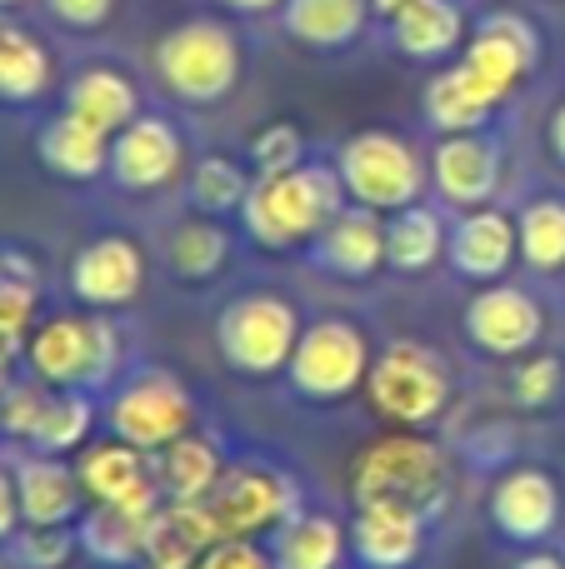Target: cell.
<instances>
[{"mask_svg": "<svg viewBox=\"0 0 565 569\" xmlns=\"http://www.w3.org/2000/svg\"><path fill=\"white\" fill-rule=\"evenodd\" d=\"M50 20H60L66 30H96L110 20V10H116V0H46Z\"/></svg>", "mask_w": 565, "mask_h": 569, "instance_id": "obj_42", "label": "cell"}, {"mask_svg": "<svg viewBox=\"0 0 565 569\" xmlns=\"http://www.w3.org/2000/svg\"><path fill=\"white\" fill-rule=\"evenodd\" d=\"M66 284L86 310H106V315L126 310L140 295V284H146V250L130 236H120V230H106V236L86 240V246L76 250V260H70V270H66Z\"/></svg>", "mask_w": 565, "mask_h": 569, "instance_id": "obj_15", "label": "cell"}, {"mask_svg": "<svg viewBox=\"0 0 565 569\" xmlns=\"http://www.w3.org/2000/svg\"><path fill=\"white\" fill-rule=\"evenodd\" d=\"M196 569H276V565H270V550H260L256 540H220L210 545V555Z\"/></svg>", "mask_w": 565, "mask_h": 569, "instance_id": "obj_41", "label": "cell"}, {"mask_svg": "<svg viewBox=\"0 0 565 569\" xmlns=\"http://www.w3.org/2000/svg\"><path fill=\"white\" fill-rule=\"evenodd\" d=\"M250 186L256 180L246 176V166L230 156H206L190 166V206L200 210V216H240V206H246Z\"/></svg>", "mask_w": 565, "mask_h": 569, "instance_id": "obj_36", "label": "cell"}, {"mask_svg": "<svg viewBox=\"0 0 565 569\" xmlns=\"http://www.w3.org/2000/svg\"><path fill=\"white\" fill-rule=\"evenodd\" d=\"M406 6H410V0H370V10H376V16H386V20H396Z\"/></svg>", "mask_w": 565, "mask_h": 569, "instance_id": "obj_47", "label": "cell"}, {"mask_svg": "<svg viewBox=\"0 0 565 569\" xmlns=\"http://www.w3.org/2000/svg\"><path fill=\"white\" fill-rule=\"evenodd\" d=\"M10 470H16L26 525H76L80 515H86V485H80V470L66 455L30 450L26 460H16Z\"/></svg>", "mask_w": 565, "mask_h": 569, "instance_id": "obj_21", "label": "cell"}, {"mask_svg": "<svg viewBox=\"0 0 565 569\" xmlns=\"http://www.w3.org/2000/svg\"><path fill=\"white\" fill-rule=\"evenodd\" d=\"M460 60H466V66L476 70V76L486 80L500 100H506L511 90L536 70L541 36H536V26H531L526 16H516V10H496V16H486L476 26V36L466 40V56Z\"/></svg>", "mask_w": 565, "mask_h": 569, "instance_id": "obj_17", "label": "cell"}, {"mask_svg": "<svg viewBox=\"0 0 565 569\" xmlns=\"http://www.w3.org/2000/svg\"><path fill=\"white\" fill-rule=\"evenodd\" d=\"M376 16L370 0H286L280 20L286 36L306 50H346L356 46V36L366 30V20Z\"/></svg>", "mask_w": 565, "mask_h": 569, "instance_id": "obj_29", "label": "cell"}, {"mask_svg": "<svg viewBox=\"0 0 565 569\" xmlns=\"http://www.w3.org/2000/svg\"><path fill=\"white\" fill-rule=\"evenodd\" d=\"M100 410L90 390H50V405L40 415V430L30 440V450L40 455H80L90 445V430H96Z\"/></svg>", "mask_w": 565, "mask_h": 569, "instance_id": "obj_34", "label": "cell"}, {"mask_svg": "<svg viewBox=\"0 0 565 569\" xmlns=\"http://www.w3.org/2000/svg\"><path fill=\"white\" fill-rule=\"evenodd\" d=\"M66 110L116 140L120 130L140 116V90H136V80L116 66H80L76 76L66 80Z\"/></svg>", "mask_w": 565, "mask_h": 569, "instance_id": "obj_24", "label": "cell"}, {"mask_svg": "<svg viewBox=\"0 0 565 569\" xmlns=\"http://www.w3.org/2000/svg\"><path fill=\"white\" fill-rule=\"evenodd\" d=\"M26 375L50 390H110L126 375V340L106 310L50 315L26 340Z\"/></svg>", "mask_w": 565, "mask_h": 569, "instance_id": "obj_3", "label": "cell"}, {"mask_svg": "<svg viewBox=\"0 0 565 569\" xmlns=\"http://www.w3.org/2000/svg\"><path fill=\"white\" fill-rule=\"evenodd\" d=\"M56 80V60H50L46 40H36L26 26H6L0 20V100L6 106H36Z\"/></svg>", "mask_w": 565, "mask_h": 569, "instance_id": "obj_33", "label": "cell"}, {"mask_svg": "<svg viewBox=\"0 0 565 569\" xmlns=\"http://www.w3.org/2000/svg\"><path fill=\"white\" fill-rule=\"evenodd\" d=\"M186 170V136L166 116H136L110 140V180L130 196H156Z\"/></svg>", "mask_w": 565, "mask_h": 569, "instance_id": "obj_14", "label": "cell"}, {"mask_svg": "<svg viewBox=\"0 0 565 569\" xmlns=\"http://www.w3.org/2000/svg\"><path fill=\"white\" fill-rule=\"evenodd\" d=\"M511 569H565V555H556V550H541V545H536V550H526V555H521V560L511 565Z\"/></svg>", "mask_w": 565, "mask_h": 569, "instance_id": "obj_44", "label": "cell"}, {"mask_svg": "<svg viewBox=\"0 0 565 569\" xmlns=\"http://www.w3.org/2000/svg\"><path fill=\"white\" fill-rule=\"evenodd\" d=\"M420 106H426V120L440 130V136H466V130H486V120H490V110L500 106V96L466 66V60H456V66H446L440 76H430Z\"/></svg>", "mask_w": 565, "mask_h": 569, "instance_id": "obj_26", "label": "cell"}, {"mask_svg": "<svg viewBox=\"0 0 565 569\" xmlns=\"http://www.w3.org/2000/svg\"><path fill=\"white\" fill-rule=\"evenodd\" d=\"M390 46L410 60H446L466 46V16L456 0H410L390 20Z\"/></svg>", "mask_w": 565, "mask_h": 569, "instance_id": "obj_30", "label": "cell"}, {"mask_svg": "<svg viewBox=\"0 0 565 569\" xmlns=\"http://www.w3.org/2000/svg\"><path fill=\"white\" fill-rule=\"evenodd\" d=\"M266 550L276 569H340L350 555V525L326 510H300L270 535Z\"/></svg>", "mask_w": 565, "mask_h": 569, "instance_id": "obj_25", "label": "cell"}, {"mask_svg": "<svg viewBox=\"0 0 565 569\" xmlns=\"http://www.w3.org/2000/svg\"><path fill=\"white\" fill-rule=\"evenodd\" d=\"M366 405L396 430H430L456 400V375L446 355L420 340H390L376 350V365L366 375Z\"/></svg>", "mask_w": 565, "mask_h": 569, "instance_id": "obj_4", "label": "cell"}, {"mask_svg": "<svg viewBox=\"0 0 565 569\" xmlns=\"http://www.w3.org/2000/svg\"><path fill=\"white\" fill-rule=\"evenodd\" d=\"M561 555H565V550H561Z\"/></svg>", "mask_w": 565, "mask_h": 569, "instance_id": "obj_51", "label": "cell"}, {"mask_svg": "<svg viewBox=\"0 0 565 569\" xmlns=\"http://www.w3.org/2000/svg\"><path fill=\"white\" fill-rule=\"evenodd\" d=\"M446 246H450V230L440 220V210L430 206H406L386 220V270L396 276H426L446 260Z\"/></svg>", "mask_w": 565, "mask_h": 569, "instance_id": "obj_31", "label": "cell"}, {"mask_svg": "<svg viewBox=\"0 0 565 569\" xmlns=\"http://www.w3.org/2000/svg\"><path fill=\"white\" fill-rule=\"evenodd\" d=\"M546 140H551V156L565 166V100L556 106V116H551V126H546Z\"/></svg>", "mask_w": 565, "mask_h": 569, "instance_id": "obj_45", "label": "cell"}, {"mask_svg": "<svg viewBox=\"0 0 565 569\" xmlns=\"http://www.w3.org/2000/svg\"><path fill=\"white\" fill-rule=\"evenodd\" d=\"M50 405V385H40L36 375H26V380H10L6 395H0V435L6 440H36L40 430V415H46Z\"/></svg>", "mask_w": 565, "mask_h": 569, "instance_id": "obj_40", "label": "cell"}, {"mask_svg": "<svg viewBox=\"0 0 565 569\" xmlns=\"http://www.w3.org/2000/svg\"><path fill=\"white\" fill-rule=\"evenodd\" d=\"M6 555L16 569H66L80 555V535L76 525H20Z\"/></svg>", "mask_w": 565, "mask_h": 569, "instance_id": "obj_37", "label": "cell"}, {"mask_svg": "<svg viewBox=\"0 0 565 569\" xmlns=\"http://www.w3.org/2000/svg\"><path fill=\"white\" fill-rule=\"evenodd\" d=\"M100 420H106V435L156 455L196 430V395L166 365H140L106 390Z\"/></svg>", "mask_w": 565, "mask_h": 569, "instance_id": "obj_6", "label": "cell"}, {"mask_svg": "<svg viewBox=\"0 0 565 569\" xmlns=\"http://www.w3.org/2000/svg\"><path fill=\"white\" fill-rule=\"evenodd\" d=\"M376 365L366 325L346 320V315H320L300 330L296 355L286 365V380L296 400L306 405H340L350 395L366 390V375Z\"/></svg>", "mask_w": 565, "mask_h": 569, "instance_id": "obj_8", "label": "cell"}, {"mask_svg": "<svg viewBox=\"0 0 565 569\" xmlns=\"http://www.w3.org/2000/svg\"><path fill=\"white\" fill-rule=\"evenodd\" d=\"M336 170L346 180L350 206L380 210V216L416 206L430 180V166L420 160V150L396 130H356L336 150Z\"/></svg>", "mask_w": 565, "mask_h": 569, "instance_id": "obj_9", "label": "cell"}, {"mask_svg": "<svg viewBox=\"0 0 565 569\" xmlns=\"http://www.w3.org/2000/svg\"><path fill=\"white\" fill-rule=\"evenodd\" d=\"M565 390V365L561 355H521L516 375H511V400L521 410H551Z\"/></svg>", "mask_w": 565, "mask_h": 569, "instance_id": "obj_39", "label": "cell"}, {"mask_svg": "<svg viewBox=\"0 0 565 569\" xmlns=\"http://www.w3.org/2000/svg\"><path fill=\"white\" fill-rule=\"evenodd\" d=\"M486 515L500 540L536 550V545H546L561 530V515H565L561 480L551 470H541V465H516V470H506L490 485Z\"/></svg>", "mask_w": 565, "mask_h": 569, "instance_id": "obj_12", "label": "cell"}, {"mask_svg": "<svg viewBox=\"0 0 565 569\" xmlns=\"http://www.w3.org/2000/svg\"><path fill=\"white\" fill-rule=\"evenodd\" d=\"M246 156L256 176H286V170L306 166V130L296 120H270V126H260L250 136Z\"/></svg>", "mask_w": 565, "mask_h": 569, "instance_id": "obj_38", "label": "cell"}, {"mask_svg": "<svg viewBox=\"0 0 565 569\" xmlns=\"http://www.w3.org/2000/svg\"><path fill=\"white\" fill-rule=\"evenodd\" d=\"M216 515L210 505H176L166 500L150 515V535H146V569H196L210 555V545H220Z\"/></svg>", "mask_w": 565, "mask_h": 569, "instance_id": "obj_22", "label": "cell"}, {"mask_svg": "<svg viewBox=\"0 0 565 569\" xmlns=\"http://www.w3.org/2000/svg\"><path fill=\"white\" fill-rule=\"evenodd\" d=\"M446 260L460 280H480V284H496L511 266L521 260V230H516V216L496 206H480V210H466V216L450 226V246H446Z\"/></svg>", "mask_w": 565, "mask_h": 569, "instance_id": "obj_18", "label": "cell"}, {"mask_svg": "<svg viewBox=\"0 0 565 569\" xmlns=\"http://www.w3.org/2000/svg\"><path fill=\"white\" fill-rule=\"evenodd\" d=\"M230 256H236V240H230V230L216 216L180 220L166 236V266L170 276L186 284H210L230 266Z\"/></svg>", "mask_w": 565, "mask_h": 569, "instance_id": "obj_32", "label": "cell"}, {"mask_svg": "<svg viewBox=\"0 0 565 569\" xmlns=\"http://www.w3.org/2000/svg\"><path fill=\"white\" fill-rule=\"evenodd\" d=\"M210 515H216L226 540H256V535H276L290 515H300V485L270 460H236L226 465L220 485L210 490Z\"/></svg>", "mask_w": 565, "mask_h": 569, "instance_id": "obj_10", "label": "cell"}, {"mask_svg": "<svg viewBox=\"0 0 565 569\" xmlns=\"http://www.w3.org/2000/svg\"><path fill=\"white\" fill-rule=\"evenodd\" d=\"M430 186L446 206L480 210L500 190V146L486 130H466V136H440L430 150Z\"/></svg>", "mask_w": 565, "mask_h": 569, "instance_id": "obj_16", "label": "cell"}, {"mask_svg": "<svg viewBox=\"0 0 565 569\" xmlns=\"http://www.w3.org/2000/svg\"><path fill=\"white\" fill-rule=\"evenodd\" d=\"M430 520L396 505H356L350 515V560L360 569H416L426 555Z\"/></svg>", "mask_w": 565, "mask_h": 569, "instance_id": "obj_20", "label": "cell"}, {"mask_svg": "<svg viewBox=\"0 0 565 569\" xmlns=\"http://www.w3.org/2000/svg\"><path fill=\"white\" fill-rule=\"evenodd\" d=\"M516 230H521V260H526L536 276L565 270V200H556V196L531 200L516 216Z\"/></svg>", "mask_w": 565, "mask_h": 569, "instance_id": "obj_35", "label": "cell"}, {"mask_svg": "<svg viewBox=\"0 0 565 569\" xmlns=\"http://www.w3.org/2000/svg\"><path fill=\"white\" fill-rule=\"evenodd\" d=\"M346 180L336 166H306L286 170V176H256L246 206H240V226L270 256H290V250L310 246L330 220L346 210Z\"/></svg>", "mask_w": 565, "mask_h": 569, "instance_id": "obj_2", "label": "cell"}, {"mask_svg": "<svg viewBox=\"0 0 565 569\" xmlns=\"http://www.w3.org/2000/svg\"><path fill=\"white\" fill-rule=\"evenodd\" d=\"M20 525H26V515H20V490H16V470H6L0 465V545H10L20 535Z\"/></svg>", "mask_w": 565, "mask_h": 569, "instance_id": "obj_43", "label": "cell"}, {"mask_svg": "<svg viewBox=\"0 0 565 569\" xmlns=\"http://www.w3.org/2000/svg\"><path fill=\"white\" fill-rule=\"evenodd\" d=\"M10 6H20V0H0V10H10Z\"/></svg>", "mask_w": 565, "mask_h": 569, "instance_id": "obj_50", "label": "cell"}, {"mask_svg": "<svg viewBox=\"0 0 565 569\" xmlns=\"http://www.w3.org/2000/svg\"><path fill=\"white\" fill-rule=\"evenodd\" d=\"M10 565V555H6V545H0V569H6Z\"/></svg>", "mask_w": 565, "mask_h": 569, "instance_id": "obj_49", "label": "cell"}, {"mask_svg": "<svg viewBox=\"0 0 565 569\" xmlns=\"http://www.w3.org/2000/svg\"><path fill=\"white\" fill-rule=\"evenodd\" d=\"M150 465H156V485L166 500L176 505H200L210 500V490L220 485V475H226V455H220V445L210 440V435H180L176 445H166V450L150 455Z\"/></svg>", "mask_w": 565, "mask_h": 569, "instance_id": "obj_27", "label": "cell"}, {"mask_svg": "<svg viewBox=\"0 0 565 569\" xmlns=\"http://www.w3.org/2000/svg\"><path fill=\"white\" fill-rule=\"evenodd\" d=\"M226 10H236V16H266V10H280L286 0H220Z\"/></svg>", "mask_w": 565, "mask_h": 569, "instance_id": "obj_46", "label": "cell"}, {"mask_svg": "<svg viewBox=\"0 0 565 569\" xmlns=\"http://www.w3.org/2000/svg\"><path fill=\"white\" fill-rule=\"evenodd\" d=\"M80 535V555H90L106 569H146V535H150V515H130L116 505H90L76 520Z\"/></svg>", "mask_w": 565, "mask_h": 569, "instance_id": "obj_28", "label": "cell"}, {"mask_svg": "<svg viewBox=\"0 0 565 569\" xmlns=\"http://www.w3.org/2000/svg\"><path fill=\"white\" fill-rule=\"evenodd\" d=\"M350 505H396L420 520H440L456 490L450 455L426 430H396L370 440L350 465Z\"/></svg>", "mask_w": 565, "mask_h": 569, "instance_id": "obj_1", "label": "cell"}, {"mask_svg": "<svg viewBox=\"0 0 565 569\" xmlns=\"http://www.w3.org/2000/svg\"><path fill=\"white\" fill-rule=\"evenodd\" d=\"M240 66H246L240 36L226 20H210V16L180 20L156 46L160 86L176 100H186V106H216V100H226L240 86Z\"/></svg>", "mask_w": 565, "mask_h": 569, "instance_id": "obj_7", "label": "cell"}, {"mask_svg": "<svg viewBox=\"0 0 565 569\" xmlns=\"http://www.w3.org/2000/svg\"><path fill=\"white\" fill-rule=\"evenodd\" d=\"M36 156L50 176L70 180V186H90V180L110 176V136L96 126H86V120L70 116V110H60L56 120L40 126Z\"/></svg>", "mask_w": 565, "mask_h": 569, "instance_id": "obj_23", "label": "cell"}, {"mask_svg": "<svg viewBox=\"0 0 565 569\" xmlns=\"http://www.w3.org/2000/svg\"><path fill=\"white\" fill-rule=\"evenodd\" d=\"M306 330L296 300L280 290H240L216 315V350L240 380H276L286 375L296 340Z\"/></svg>", "mask_w": 565, "mask_h": 569, "instance_id": "obj_5", "label": "cell"}, {"mask_svg": "<svg viewBox=\"0 0 565 569\" xmlns=\"http://www.w3.org/2000/svg\"><path fill=\"white\" fill-rule=\"evenodd\" d=\"M460 330L490 360H521L546 335V310H541V300L531 290L496 280L480 295H470L466 315H460Z\"/></svg>", "mask_w": 565, "mask_h": 569, "instance_id": "obj_11", "label": "cell"}, {"mask_svg": "<svg viewBox=\"0 0 565 569\" xmlns=\"http://www.w3.org/2000/svg\"><path fill=\"white\" fill-rule=\"evenodd\" d=\"M76 470H80V485H86L90 505H116V510H130V515H156L160 505H166L150 455L116 440V435L90 440L86 450L76 455Z\"/></svg>", "mask_w": 565, "mask_h": 569, "instance_id": "obj_13", "label": "cell"}, {"mask_svg": "<svg viewBox=\"0 0 565 569\" xmlns=\"http://www.w3.org/2000/svg\"><path fill=\"white\" fill-rule=\"evenodd\" d=\"M6 385H10V365L0 360V395H6Z\"/></svg>", "mask_w": 565, "mask_h": 569, "instance_id": "obj_48", "label": "cell"}, {"mask_svg": "<svg viewBox=\"0 0 565 569\" xmlns=\"http://www.w3.org/2000/svg\"><path fill=\"white\" fill-rule=\"evenodd\" d=\"M310 260L336 280H370L386 270V216L366 206H346L316 240Z\"/></svg>", "mask_w": 565, "mask_h": 569, "instance_id": "obj_19", "label": "cell"}]
</instances>
